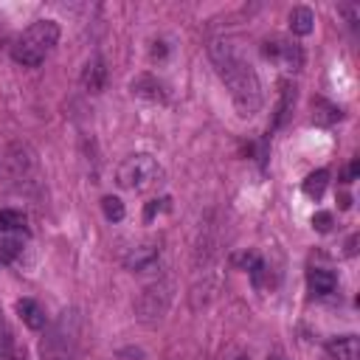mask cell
I'll list each match as a JSON object with an SVG mask.
<instances>
[{
	"label": "cell",
	"mask_w": 360,
	"mask_h": 360,
	"mask_svg": "<svg viewBox=\"0 0 360 360\" xmlns=\"http://www.w3.org/2000/svg\"><path fill=\"white\" fill-rule=\"evenodd\" d=\"M326 183H329V172H326V169H318V172H312V174L304 180V194L312 197V200H318V197L323 194Z\"/></svg>",
	"instance_id": "obj_16"
},
{
	"label": "cell",
	"mask_w": 360,
	"mask_h": 360,
	"mask_svg": "<svg viewBox=\"0 0 360 360\" xmlns=\"http://www.w3.org/2000/svg\"><path fill=\"white\" fill-rule=\"evenodd\" d=\"M22 250V233H6L0 231V264H8Z\"/></svg>",
	"instance_id": "obj_13"
},
{
	"label": "cell",
	"mask_w": 360,
	"mask_h": 360,
	"mask_svg": "<svg viewBox=\"0 0 360 360\" xmlns=\"http://www.w3.org/2000/svg\"><path fill=\"white\" fill-rule=\"evenodd\" d=\"M312 225H315V231L326 233V231L332 228V214H329V211H318V214L312 217Z\"/></svg>",
	"instance_id": "obj_19"
},
{
	"label": "cell",
	"mask_w": 360,
	"mask_h": 360,
	"mask_svg": "<svg viewBox=\"0 0 360 360\" xmlns=\"http://www.w3.org/2000/svg\"><path fill=\"white\" fill-rule=\"evenodd\" d=\"M340 115H343V112H340V107L329 104L326 98H315V101H312V121H315V124L329 127V124H335Z\"/></svg>",
	"instance_id": "obj_10"
},
{
	"label": "cell",
	"mask_w": 360,
	"mask_h": 360,
	"mask_svg": "<svg viewBox=\"0 0 360 360\" xmlns=\"http://www.w3.org/2000/svg\"><path fill=\"white\" fill-rule=\"evenodd\" d=\"M17 315H20L22 323H25L28 329H34V332H39V329L48 323L45 309H42L34 298H20V301H17Z\"/></svg>",
	"instance_id": "obj_6"
},
{
	"label": "cell",
	"mask_w": 360,
	"mask_h": 360,
	"mask_svg": "<svg viewBox=\"0 0 360 360\" xmlns=\"http://www.w3.org/2000/svg\"><path fill=\"white\" fill-rule=\"evenodd\" d=\"M292 104H295V87L284 84V90H281V101H278V115H276V127H278V124H284V118L290 115Z\"/></svg>",
	"instance_id": "obj_18"
},
{
	"label": "cell",
	"mask_w": 360,
	"mask_h": 360,
	"mask_svg": "<svg viewBox=\"0 0 360 360\" xmlns=\"http://www.w3.org/2000/svg\"><path fill=\"white\" fill-rule=\"evenodd\" d=\"M357 169H360V163H357V160H352V166H349V174H346V183H352V180L357 177Z\"/></svg>",
	"instance_id": "obj_20"
},
{
	"label": "cell",
	"mask_w": 360,
	"mask_h": 360,
	"mask_svg": "<svg viewBox=\"0 0 360 360\" xmlns=\"http://www.w3.org/2000/svg\"><path fill=\"white\" fill-rule=\"evenodd\" d=\"M104 76H107L104 59H101V56H93V59L84 65V70H82V87H84L87 93H101Z\"/></svg>",
	"instance_id": "obj_7"
},
{
	"label": "cell",
	"mask_w": 360,
	"mask_h": 360,
	"mask_svg": "<svg viewBox=\"0 0 360 360\" xmlns=\"http://www.w3.org/2000/svg\"><path fill=\"white\" fill-rule=\"evenodd\" d=\"M307 281H309V290L315 295H329L335 290V284H338L335 273H329V270H309Z\"/></svg>",
	"instance_id": "obj_11"
},
{
	"label": "cell",
	"mask_w": 360,
	"mask_h": 360,
	"mask_svg": "<svg viewBox=\"0 0 360 360\" xmlns=\"http://www.w3.org/2000/svg\"><path fill=\"white\" fill-rule=\"evenodd\" d=\"M155 259H158V250H155L152 245H143V248H135L132 256H127V267H132V270H146Z\"/></svg>",
	"instance_id": "obj_15"
},
{
	"label": "cell",
	"mask_w": 360,
	"mask_h": 360,
	"mask_svg": "<svg viewBox=\"0 0 360 360\" xmlns=\"http://www.w3.org/2000/svg\"><path fill=\"white\" fill-rule=\"evenodd\" d=\"M357 338L354 335H346V338H338L329 343V354L335 360H357Z\"/></svg>",
	"instance_id": "obj_12"
},
{
	"label": "cell",
	"mask_w": 360,
	"mask_h": 360,
	"mask_svg": "<svg viewBox=\"0 0 360 360\" xmlns=\"http://www.w3.org/2000/svg\"><path fill=\"white\" fill-rule=\"evenodd\" d=\"M101 211H104V217L110 219V222H121L124 219V202L118 200V197H112V194H107L104 200H101Z\"/></svg>",
	"instance_id": "obj_17"
},
{
	"label": "cell",
	"mask_w": 360,
	"mask_h": 360,
	"mask_svg": "<svg viewBox=\"0 0 360 360\" xmlns=\"http://www.w3.org/2000/svg\"><path fill=\"white\" fill-rule=\"evenodd\" d=\"M132 93H135V96H143V98L158 101V98H163V84H160L155 76L143 73V76L132 79Z\"/></svg>",
	"instance_id": "obj_9"
},
{
	"label": "cell",
	"mask_w": 360,
	"mask_h": 360,
	"mask_svg": "<svg viewBox=\"0 0 360 360\" xmlns=\"http://www.w3.org/2000/svg\"><path fill=\"white\" fill-rule=\"evenodd\" d=\"M239 360H248V357H239Z\"/></svg>",
	"instance_id": "obj_22"
},
{
	"label": "cell",
	"mask_w": 360,
	"mask_h": 360,
	"mask_svg": "<svg viewBox=\"0 0 360 360\" xmlns=\"http://www.w3.org/2000/svg\"><path fill=\"white\" fill-rule=\"evenodd\" d=\"M211 62L219 73V79L225 82L233 107L239 110V115H253L262 107V82L253 70V65L245 59V53L239 51L236 42L231 39H217L208 48Z\"/></svg>",
	"instance_id": "obj_1"
},
{
	"label": "cell",
	"mask_w": 360,
	"mask_h": 360,
	"mask_svg": "<svg viewBox=\"0 0 360 360\" xmlns=\"http://www.w3.org/2000/svg\"><path fill=\"white\" fill-rule=\"evenodd\" d=\"M25 214L22 211H14V208H0V231L6 233H25Z\"/></svg>",
	"instance_id": "obj_14"
},
{
	"label": "cell",
	"mask_w": 360,
	"mask_h": 360,
	"mask_svg": "<svg viewBox=\"0 0 360 360\" xmlns=\"http://www.w3.org/2000/svg\"><path fill=\"white\" fill-rule=\"evenodd\" d=\"M262 53L270 59V62H276L278 68H284V70H290V73H295V70H301V65H304V51H301V45L298 42H292V39H267L264 45H262Z\"/></svg>",
	"instance_id": "obj_5"
},
{
	"label": "cell",
	"mask_w": 360,
	"mask_h": 360,
	"mask_svg": "<svg viewBox=\"0 0 360 360\" xmlns=\"http://www.w3.org/2000/svg\"><path fill=\"white\" fill-rule=\"evenodd\" d=\"M312 25H315V14H312L309 6H295L290 11V28H292V34L307 37L312 31Z\"/></svg>",
	"instance_id": "obj_8"
},
{
	"label": "cell",
	"mask_w": 360,
	"mask_h": 360,
	"mask_svg": "<svg viewBox=\"0 0 360 360\" xmlns=\"http://www.w3.org/2000/svg\"><path fill=\"white\" fill-rule=\"evenodd\" d=\"M169 298H172V284H169V281H160V284H152V287H146V290L141 292L138 304H135V309H138V318H141V321H146V323L158 321V318L166 312V307H169Z\"/></svg>",
	"instance_id": "obj_4"
},
{
	"label": "cell",
	"mask_w": 360,
	"mask_h": 360,
	"mask_svg": "<svg viewBox=\"0 0 360 360\" xmlns=\"http://www.w3.org/2000/svg\"><path fill=\"white\" fill-rule=\"evenodd\" d=\"M115 180L121 188H129V191H149L155 188L160 180H163V169L158 166V160L152 155H129L118 172H115Z\"/></svg>",
	"instance_id": "obj_3"
},
{
	"label": "cell",
	"mask_w": 360,
	"mask_h": 360,
	"mask_svg": "<svg viewBox=\"0 0 360 360\" xmlns=\"http://www.w3.org/2000/svg\"><path fill=\"white\" fill-rule=\"evenodd\" d=\"M56 42H59V25L53 20H37L22 34L14 37L11 59L25 68H37L48 59V53L56 48Z\"/></svg>",
	"instance_id": "obj_2"
},
{
	"label": "cell",
	"mask_w": 360,
	"mask_h": 360,
	"mask_svg": "<svg viewBox=\"0 0 360 360\" xmlns=\"http://www.w3.org/2000/svg\"><path fill=\"white\" fill-rule=\"evenodd\" d=\"M6 34H8V25H6V17L0 14V45L6 42Z\"/></svg>",
	"instance_id": "obj_21"
}]
</instances>
